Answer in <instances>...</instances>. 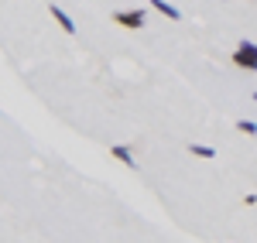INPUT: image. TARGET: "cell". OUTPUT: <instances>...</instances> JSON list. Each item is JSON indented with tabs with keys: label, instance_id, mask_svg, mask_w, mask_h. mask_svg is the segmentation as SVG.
<instances>
[{
	"label": "cell",
	"instance_id": "1",
	"mask_svg": "<svg viewBox=\"0 0 257 243\" xmlns=\"http://www.w3.org/2000/svg\"><path fill=\"white\" fill-rule=\"evenodd\" d=\"M233 65L247 69V72H257V45L254 41H240L237 52H233Z\"/></svg>",
	"mask_w": 257,
	"mask_h": 243
},
{
	"label": "cell",
	"instance_id": "2",
	"mask_svg": "<svg viewBox=\"0 0 257 243\" xmlns=\"http://www.w3.org/2000/svg\"><path fill=\"white\" fill-rule=\"evenodd\" d=\"M113 24H120V28H144V11L141 7H134V11H117L113 14Z\"/></svg>",
	"mask_w": 257,
	"mask_h": 243
},
{
	"label": "cell",
	"instance_id": "3",
	"mask_svg": "<svg viewBox=\"0 0 257 243\" xmlns=\"http://www.w3.org/2000/svg\"><path fill=\"white\" fill-rule=\"evenodd\" d=\"M48 11H52V18H55V24H59V28H62V31H65V35H76V21L69 18V14L62 11L59 4H52Z\"/></svg>",
	"mask_w": 257,
	"mask_h": 243
},
{
	"label": "cell",
	"instance_id": "4",
	"mask_svg": "<svg viewBox=\"0 0 257 243\" xmlns=\"http://www.w3.org/2000/svg\"><path fill=\"white\" fill-rule=\"evenodd\" d=\"M110 154H113V158H117L123 168H138V161H134V151H131L127 144H113V147H110Z\"/></svg>",
	"mask_w": 257,
	"mask_h": 243
},
{
	"label": "cell",
	"instance_id": "5",
	"mask_svg": "<svg viewBox=\"0 0 257 243\" xmlns=\"http://www.w3.org/2000/svg\"><path fill=\"white\" fill-rule=\"evenodd\" d=\"M148 4H151V7H155L158 14H165L168 21H178V18H182V11H178V7H172L168 0H148Z\"/></svg>",
	"mask_w": 257,
	"mask_h": 243
},
{
	"label": "cell",
	"instance_id": "6",
	"mask_svg": "<svg viewBox=\"0 0 257 243\" xmlns=\"http://www.w3.org/2000/svg\"><path fill=\"white\" fill-rule=\"evenodd\" d=\"M189 151H192L196 158H206V161H213V158H216V151H213L209 144H189Z\"/></svg>",
	"mask_w": 257,
	"mask_h": 243
},
{
	"label": "cell",
	"instance_id": "7",
	"mask_svg": "<svg viewBox=\"0 0 257 243\" xmlns=\"http://www.w3.org/2000/svg\"><path fill=\"white\" fill-rule=\"evenodd\" d=\"M237 130H240V134H247V137H254V134H257V123L254 120H237Z\"/></svg>",
	"mask_w": 257,
	"mask_h": 243
},
{
	"label": "cell",
	"instance_id": "8",
	"mask_svg": "<svg viewBox=\"0 0 257 243\" xmlns=\"http://www.w3.org/2000/svg\"><path fill=\"white\" fill-rule=\"evenodd\" d=\"M254 100H257V93H254Z\"/></svg>",
	"mask_w": 257,
	"mask_h": 243
}]
</instances>
